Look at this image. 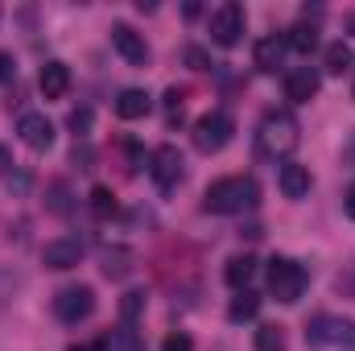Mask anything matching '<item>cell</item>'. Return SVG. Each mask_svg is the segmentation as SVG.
<instances>
[{
    "instance_id": "5",
    "label": "cell",
    "mask_w": 355,
    "mask_h": 351,
    "mask_svg": "<svg viewBox=\"0 0 355 351\" xmlns=\"http://www.w3.org/2000/svg\"><path fill=\"white\" fill-rule=\"evenodd\" d=\"M232 137H236V120L227 116V112H207V116H198L194 120V128H190V141H194V149L198 153H219V149H227L232 145Z\"/></svg>"
},
{
    "instance_id": "25",
    "label": "cell",
    "mask_w": 355,
    "mask_h": 351,
    "mask_svg": "<svg viewBox=\"0 0 355 351\" xmlns=\"http://www.w3.org/2000/svg\"><path fill=\"white\" fill-rule=\"evenodd\" d=\"M257 351H285V327L261 323L257 327Z\"/></svg>"
},
{
    "instance_id": "1",
    "label": "cell",
    "mask_w": 355,
    "mask_h": 351,
    "mask_svg": "<svg viewBox=\"0 0 355 351\" xmlns=\"http://www.w3.org/2000/svg\"><path fill=\"white\" fill-rule=\"evenodd\" d=\"M297 145H302V124H297V116L285 112V108L265 112V120L257 124V153L268 157V162H289Z\"/></svg>"
},
{
    "instance_id": "15",
    "label": "cell",
    "mask_w": 355,
    "mask_h": 351,
    "mask_svg": "<svg viewBox=\"0 0 355 351\" xmlns=\"http://www.w3.org/2000/svg\"><path fill=\"white\" fill-rule=\"evenodd\" d=\"M153 112V95L141 87H124L116 95V116L120 120H141V116H149Z\"/></svg>"
},
{
    "instance_id": "18",
    "label": "cell",
    "mask_w": 355,
    "mask_h": 351,
    "mask_svg": "<svg viewBox=\"0 0 355 351\" xmlns=\"http://www.w3.org/2000/svg\"><path fill=\"white\" fill-rule=\"evenodd\" d=\"M261 314V293L257 289H236L232 306H227V323H252Z\"/></svg>"
},
{
    "instance_id": "10",
    "label": "cell",
    "mask_w": 355,
    "mask_h": 351,
    "mask_svg": "<svg viewBox=\"0 0 355 351\" xmlns=\"http://www.w3.org/2000/svg\"><path fill=\"white\" fill-rule=\"evenodd\" d=\"M17 137H21V145L33 149V153H50V149H54V124H50V116H42V112H25V116L17 120Z\"/></svg>"
},
{
    "instance_id": "24",
    "label": "cell",
    "mask_w": 355,
    "mask_h": 351,
    "mask_svg": "<svg viewBox=\"0 0 355 351\" xmlns=\"http://www.w3.org/2000/svg\"><path fill=\"white\" fill-rule=\"evenodd\" d=\"M145 302H149L145 289H128V293L120 298V323H124V327H137L141 314H145Z\"/></svg>"
},
{
    "instance_id": "28",
    "label": "cell",
    "mask_w": 355,
    "mask_h": 351,
    "mask_svg": "<svg viewBox=\"0 0 355 351\" xmlns=\"http://www.w3.org/2000/svg\"><path fill=\"white\" fill-rule=\"evenodd\" d=\"M162 351H194V339H190L186 331H170V335L162 339Z\"/></svg>"
},
{
    "instance_id": "23",
    "label": "cell",
    "mask_w": 355,
    "mask_h": 351,
    "mask_svg": "<svg viewBox=\"0 0 355 351\" xmlns=\"http://www.w3.org/2000/svg\"><path fill=\"white\" fill-rule=\"evenodd\" d=\"M46 207H50L54 215H71V211H75V203H71V186H67L62 178H54V182L46 186Z\"/></svg>"
},
{
    "instance_id": "33",
    "label": "cell",
    "mask_w": 355,
    "mask_h": 351,
    "mask_svg": "<svg viewBox=\"0 0 355 351\" xmlns=\"http://www.w3.org/2000/svg\"><path fill=\"white\" fill-rule=\"evenodd\" d=\"M343 211L355 219V186H347V194H343Z\"/></svg>"
},
{
    "instance_id": "27",
    "label": "cell",
    "mask_w": 355,
    "mask_h": 351,
    "mask_svg": "<svg viewBox=\"0 0 355 351\" xmlns=\"http://www.w3.org/2000/svg\"><path fill=\"white\" fill-rule=\"evenodd\" d=\"M17 289H21V277H17L12 268H4V264H0V310L17 298Z\"/></svg>"
},
{
    "instance_id": "14",
    "label": "cell",
    "mask_w": 355,
    "mask_h": 351,
    "mask_svg": "<svg viewBox=\"0 0 355 351\" xmlns=\"http://www.w3.org/2000/svg\"><path fill=\"white\" fill-rule=\"evenodd\" d=\"M285 37H277V33H268V37H261L257 46H252V62H257V71H265V75H272L281 62H285Z\"/></svg>"
},
{
    "instance_id": "3",
    "label": "cell",
    "mask_w": 355,
    "mask_h": 351,
    "mask_svg": "<svg viewBox=\"0 0 355 351\" xmlns=\"http://www.w3.org/2000/svg\"><path fill=\"white\" fill-rule=\"evenodd\" d=\"M306 343L314 351H352L355 348V323L343 314H314L306 323Z\"/></svg>"
},
{
    "instance_id": "9",
    "label": "cell",
    "mask_w": 355,
    "mask_h": 351,
    "mask_svg": "<svg viewBox=\"0 0 355 351\" xmlns=\"http://www.w3.org/2000/svg\"><path fill=\"white\" fill-rule=\"evenodd\" d=\"M112 50H116L128 67H149V58H153V50H149L145 33H137V29H132V25H124V21H116V25H112Z\"/></svg>"
},
{
    "instance_id": "17",
    "label": "cell",
    "mask_w": 355,
    "mask_h": 351,
    "mask_svg": "<svg viewBox=\"0 0 355 351\" xmlns=\"http://www.w3.org/2000/svg\"><path fill=\"white\" fill-rule=\"evenodd\" d=\"M132 261H137V257H132L128 248H120V244H116V248H103V257H99V273H103L107 281H124V277L132 273Z\"/></svg>"
},
{
    "instance_id": "2",
    "label": "cell",
    "mask_w": 355,
    "mask_h": 351,
    "mask_svg": "<svg viewBox=\"0 0 355 351\" xmlns=\"http://www.w3.org/2000/svg\"><path fill=\"white\" fill-rule=\"evenodd\" d=\"M257 203H261V186H257V178H248V174L219 178L202 194V211H211V215H244Z\"/></svg>"
},
{
    "instance_id": "31",
    "label": "cell",
    "mask_w": 355,
    "mask_h": 351,
    "mask_svg": "<svg viewBox=\"0 0 355 351\" xmlns=\"http://www.w3.org/2000/svg\"><path fill=\"white\" fill-rule=\"evenodd\" d=\"M67 351H116V348H112V339H95V343H71Z\"/></svg>"
},
{
    "instance_id": "13",
    "label": "cell",
    "mask_w": 355,
    "mask_h": 351,
    "mask_svg": "<svg viewBox=\"0 0 355 351\" xmlns=\"http://www.w3.org/2000/svg\"><path fill=\"white\" fill-rule=\"evenodd\" d=\"M277 186H281V194L285 198H306L310 194V170L306 166H297V162H285L281 170H277Z\"/></svg>"
},
{
    "instance_id": "12",
    "label": "cell",
    "mask_w": 355,
    "mask_h": 351,
    "mask_svg": "<svg viewBox=\"0 0 355 351\" xmlns=\"http://www.w3.org/2000/svg\"><path fill=\"white\" fill-rule=\"evenodd\" d=\"M318 87H322V75L314 67H293L285 75V99L289 103H310L318 95Z\"/></svg>"
},
{
    "instance_id": "22",
    "label": "cell",
    "mask_w": 355,
    "mask_h": 351,
    "mask_svg": "<svg viewBox=\"0 0 355 351\" xmlns=\"http://www.w3.org/2000/svg\"><path fill=\"white\" fill-rule=\"evenodd\" d=\"M285 46L297 50V54H310V50H318V29L302 21V25H293V29L285 33Z\"/></svg>"
},
{
    "instance_id": "20",
    "label": "cell",
    "mask_w": 355,
    "mask_h": 351,
    "mask_svg": "<svg viewBox=\"0 0 355 351\" xmlns=\"http://www.w3.org/2000/svg\"><path fill=\"white\" fill-rule=\"evenodd\" d=\"M252 277H257V257H232L227 261V268H223V281L232 285V289H248L252 285Z\"/></svg>"
},
{
    "instance_id": "29",
    "label": "cell",
    "mask_w": 355,
    "mask_h": 351,
    "mask_svg": "<svg viewBox=\"0 0 355 351\" xmlns=\"http://www.w3.org/2000/svg\"><path fill=\"white\" fill-rule=\"evenodd\" d=\"M182 58H186V62H190L194 71H211V58H207V54H202L198 46H186V54H182Z\"/></svg>"
},
{
    "instance_id": "32",
    "label": "cell",
    "mask_w": 355,
    "mask_h": 351,
    "mask_svg": "<svg viewBox=\"0 0 355 351\" xmlns=\"http://www.w3.org/2000/svg\"><path fill=\"white\" fill-rule=\"evenodd\" d=\"M12 166H17V162H12V153L0 145V178H12Z\"/></svg>"
},
{
    "instance_id": "16",
    "label": "cell",
    "mask_w": 355,
    "mask_h": 351,
    "mask_svg": "<svg viewBox=\"0 0 355 351\" xmlns=\"http://www.w3.org/2000/svg\"><path fill=\"white\" fill-rule=\"evenodd\" d=\"M37 87H42L46 99H62L71 91V67L67 62H46L42 75H37Z\"/></svg>"
},
{
    "instance_id": "11",
    "label": "cell",
    "mask_w": 355,
    "mask_h": 351,
    "mask_svg": "<svg viewBox=\"0 0 355 351\" xmlns=\"http://www.w3.org/2000/svg\"><path fill=\"white\" fill-rule=\"evenodd\" d=\"M79 261H83V240H75V236L50 240V244L42 248V264L54 268V273H67V268H75Z\"/></svg>"
},
{
    "instance_id": "6",
    "label": "cell",
    "mask_w": 355,
    "mask_h": 351,
    "mask_svg": "<svg viewBox=\"0 0 355 351\" xmlns=\"http://www.w3.org/2000/svg\"><path fill=\"white\" fill-rule=\"evenodd\" d=\"M244 25H248V17H244V4H236V0H223V4L211 12V21H207V29H211V42H215V46H223V50L240 46V37H244Z\"/></svg>"
},
{
    "instance_id": "34",
    "label": "cell",
    "mask_w": 355,
    "mask_h": 351,
    "mask_svg": "<svg viewBox=\"0 0 355 351\" xmlns=\"http://www.w3.org/2000/svg\"><path fill=\"white\" fill-rule=\"evenodd\" d=\"M352 99H355V83H352Z\"/></svg>"
},
{
    "instance_id": "7",
    "label": "cell",
    "mask_w": 355,
    "mask_h": 351,
    "mask_svg": "<svg viewBox=\"0 0 355 351\" xmlns=\"http://www.w3.org/2000/svg\"><path fill=\"white\" fill-rule=\"evenodd\" d=\"M149 178H153V186H157L162 194H174L178 186H182V178H186V157L178 153V145H157V149L149 153Z\"/></svg>"
},
{
    "instance_id": "19",
    "label": "cell",
    "mask_w": 355,
    "mask_h": 351,
    "mask_svg": "<svg viewBox=\"0 0 355 351\" xmlns=\"http://www.w3.org/2000/svg\"><path fill=\"white\" fill-rule=\"evenodd\" d=\"M355 67V50L347 42H331L327 50H322V71L327 75H347Z\"/></svg>"
},
{
    "instance_id": "21",
    "label": "cell",
    "mask_w": 355,
    "mask_h": 351,
    "mask_svg": "<svg viewBox=\"0 0 355 351\" xmlns=\"http://www.w3.org/2000/svg\"><path fill=\"white\" fill-rule=\"evenodd\" d=\"M87 207H91V215H95L99 223H107V219H116V211H120V203H116V194H112V186H91V194H87Z\"/></svg>"
},
{
    "instance_id": "4",
    "label": "cell",
    "mask_w": 355,
    "mask_h": 351,
    "mask_svg": "<svg viewBox=\"0 0 355 351\" xmlns=\"http://www.w3.org/2000/svg\"><path fill=\"white\" fill-rule=\"evenodd\" d=\"M306 285H310V273L297 261H289V257H272L268 261V293L281 306H297L302 293H306Z\"/></svg>"
},
{
    "instance_id": "8",
    "label": "cell",
    "mask_w": 355,
    "mask_h": 351,
    "mask_svg": "<svg viewBox=\"0 0 355 351\" xmlns=\"http://www.w3.org/2000/svg\"><path fill=\"white\" fill-rule=\"evenodd\" d=\"M95 314V289L91 285H67L54 293V318L67 327H79Z\"/></svg>"
},
{
    "instance_id": "30",
    "label": "cell",
    "mask_w": 355,
    "mask_h": 351,
    "mask_svg": "<svg viewBox=\"0 0 355 351\" xmlns=\"http://www.w3.org/2000/svg\"><path fill=\"white\" fill-rule=\"evenodd\" d=\"M17 79V58L8 50H0V83H12Z\"/></svg>"
},
{
    "instance_id": "26",
    "label": "cell",
    "mask_w": 355,
    "mask_h": 351,
    "mask_svg": "<svg viewBox=\"0 0 355 351\" xmlns=\"http://www.w3.org/2000/svg\"><path fill=\"white\" fill-rule=\"evenodd\" d=\"M91 124H95V112H91L87 103H83V108H75V112L67 116V128L75 132V141H83V137H87V132H91Z\"/></svg>"
},
{
    "instance_id": "35",
    "label": "cell",
    "mask_w": 355,
    "mask_h": 351,
    "mask_svg": "<svg viewBox=\"0 0 355 351\" xmlns=\"http://www.w3.org/2000/svg\"><path fill=\"white\" fill-rule=\"evenodd\" d=\"M352 289H355V277H352Z\"/></svg>"
}]
</instances>
